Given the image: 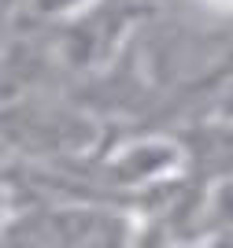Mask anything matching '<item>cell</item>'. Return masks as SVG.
Masks as SVG:
<instances>
[{"instance_id":"obj_1","label":"cell","mask_w":233,"mask_h":248,"mask_svg":"<svg viewBox=\"0 0 233 248\" xmlns=\"http://www.w3.org/2000/svg\"><path fill=\"white\" fill-rule=\"evenodd\" d=\"M200 159H203L211 178H233V119L211 126L207 148L200 152Z\"/></svg>"},{"instance_id":"obj_2","label":"cell","mask_w":233,"mask_h":248,"mask_svg":"<svg viewBox=\"0 0 233 248\" xmlns=\"http://www.w3.org/2000/svg\"><path fill=\"white\" fill-rule=\"evenodd\" d=\"M93 0H30L33 15H45V19H63V15H78V11H89Z\"/></svg>"},{"instance_id":"obj_3","label":"cell","mask_w":233,"mask_h":248,"mask_svg":"<svg viewBox=\"0 0 233 248\" xmlns=\"http://www.w3.org/2000/svg\"><path fill=\"white\" fill-rule=\"evenodd\" d=\"M22 11H30V0H0V33L11 30Z\"/></svg>"},{"instance_id":"obj_4","label":"cell","mask_w":233,"mask_h":248,"mask_svg":"<svg viewBox=\"0 0 233 248\" xmlns=\"http://www.w3.org/2000/svg\"><path fill=\"white\" fill-rule=\"evenodd\" d=\"M203 11H211L218 19H233V0H196Z\"/></svg>"}]
</instances>
